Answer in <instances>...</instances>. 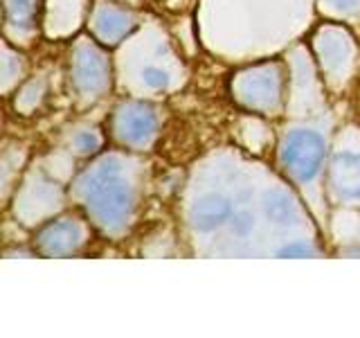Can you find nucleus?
Instances as JSON below:
<instances>
[{
  "instance_id": "obj_1",
  "label": "nucleus",
  "mask_w": 360,
  "mask_h": 338,
  "mask_svg": "<svg viewBox=\"0 0 360 338\" xmlns=\"http://www.w3.org/2000/svg\"><path fill=\"white\" fill-rule=\"evenodd\" d=\"M79 192L84 203L104 230H120L129 221L133 212V192L120 178V167L115 161H106L97 165L93 172L79 178Z\"/></svg>"
},
{
  "instance_id": "obj_2",
  "label": "nucleus",
  "mask_w": 360,
  "mask_h": 338,
  "mask_svg": "<svg viewBox=\"0 0 360 338\" xmlns=\"http://www.w3.org/2000/svg\"><path fill=\"white\" fill-rule=\"evenodd\" d=\"M279 161L297 180H311L324 161V140L313 131H295L281 142Z\"/></svg>"
},
{
  "instance_id": "obj_3",
  "label": "nucleus",
  "mask_w": 360,
  "mask_h": 338,
  "mask_svg": "<svg viewBox=\"0 0 360 338\" xmlns=\"http://www.w3.org/2000/svg\"><path fill=\"white\" fill-rule=\"evenodd\" d=\"M158 129V115L149 104L129 101L122 104L112 115V131L124 144L144 146Z\"/></svg>"
},
{
  "instance_id": "obj_4",
  "label": "nucleus",
  "mask_w": 360,
  "mask_h": 338,
  "mask_svg": "<svg viewBox=\"0 0 360 338\" xmlns=\"http://www.w3.org/2000/svg\"><path fill=\"white\" fill-rule=\"evenodd\" d=\"M72 82L77 86L79 93H101L106 90L110 77H108V63H106V56L101 54L95 48H79L75 52V59H72Z\"/></svg>"
},
{
  "instance_id": "obj_5",
  "label": "nucleus",
  "mask_w": 360,
  "mask_h": 338,
  "mask_svg": "<svg viewBox=\"0 0 360 338\" xmlns=\"http://www.w3.org/2000/svg\"><path fill=\"white\" fill-rule=\"evenodd\" d=\"M331 189L340 201H360V156H335L331 165Z\"/></svg>"
},
{
  "instance_id": "obj_6",
  "label": "nucleus",
  "mask_w": 360,
  "mask_h": 338,
  "mask_svg": "<svg viewBox=\"0 0 360 338\" xmlns=\"http://www.w3.org/2000/svg\"><path fill=\"white\" fill-rule=\"evenodd\" d=\"M79 244H82V228L70 219L56 221L39 234V251L45 255H70Z\"/></svg>"
},
{
  "instance_id": "obj_7",
  "label": "nucleus",
  "mask_w": 360,
  "mask_h": 338,
  "mask_svg": "<svg viewBox=\"0 0 360 338\" xmlns=\"http://www.w3.org/2000/svg\"><path fill=\"white\" fill-rule=\"evenodd\" d=\"M230 214H232V206L228 199H223L219 194H207L191 206L189 221L196 230L210 232L214 228H219L223 221H228Z\"/></svg>"
},
{
  "instance_id": "obj_8",
  "label": "nucleus",
  "mask_w": 360,
  "mask_h": 338,
  "mask_svg": "<svg viewBox=\"0 0 360 338\" xmlns=\"http://www.w3.org/2000/svg\"><path fill=\"white\" fill-rule=\"evenodd\" d=\"M133 27V20L127 11H122L117 7H108V9H99L97 16H95V30H97V37L108 43V45H115L120 43V39L124 34H129Z\"/></svg>"
},
{
  "instance_id": "obj_9",
  "label": "nucleus",
  "mask_w": 360,
  "mask_h": 338,
  "mask_svg": "<svg viewBox=\"0 0 360 338\" xmlns=\"http://www.w3.org/2000/svg\"><path fill=\"white\" fill-rule=\"evenodd\" d=\"M7 20L18 27H30L37 14V0H5Z\"/></svg>"
},
{
  "instance_id": "obj_10",
  "label": "nucleus",
  "mask_w": 360,
  "mask_h": 338,
  "mask_svg": "<svg viewBox=\"0 0 360 338\" xmlns=\"http://www.w3.org/2000/svg\"><path fill=\"white\" fill-rule=\"evenodd\" d=\"M266 208H268L270 219H275L277 223H288L290 219H295V206H292V201L284 192H273V194L268 196Z\"/></svg>"
},
{
  "instance_id": "obj_11",
  "label": "nucleus",
  "mask_w": 360,
  "mask_h": 338,
  "mask_svg": "<svg viewBox=\"0 0 360 338\" xmlns=\"http://www.w3.org/2000/svg\"><path fill=\"white\" fill-rule=\"evenodd\" d=\"M75 146H77V151H82V154H93L99 149V138L93 131H82V133H77Z\"/></svg>"
},
{
  "instance_id": "obj_12",
  "label": "nucleus",
  "mask_w": 360,
  "mask_h": 338,
  "mask_svg": "<svg viewBox=\"0 0 360 338\" xmlns=\"http://www.w3.org/2000/svg\"><path fill=\"white\" fill-rule=\"evenodd\" d=\"M142 77H144V82L149 84L151 88H165L169 84V77L165 70H160V68H144L142 70Z\"/></svg>"
},
{
  "instance_id": "obj_13",
  "label": "nucleus",
  "mask_w": 360,
  "mask_h": 338,
  "mask_svg": "<svg viewBox=\"0 0 360 338\" xmlns=\"http://www.w3.org/2000/svg\"><path fill=\"white\" fill-rule=\"evenodd\" d=\"M250 225H252V217L250 214H236V217L232 219V228L234 232H239V234H245L248 230H250Z\"/></svg>"
},
{
  "instance_id": "obj_14",
  "label": "nucleus",
  "mask_w": 360,
  "mask_h": 338,
  "mask_svg": "<svg viewBox=\"0 0 360 338\" xmlns=\"http://www.w3.org/2000/svg\"><path fill=\"white\" fill-rule=\"evenodd\" d=\"M279 255H288V257H307V255H311V248H307V246H288V248H284Z\"/></svg>"
},
{
  "instance_id": "obj_15",
  "label": "nucleus",
  "mask_w": 360,
  "mask_h": 338,
  "mask_svg": "<svg viewBox=\"0 0 360 338\" xmlns=\"http://www.w3.org/2000/svg\"><path fill=\"white\" fill-rule=\"evenodd\" d=\"M326 3H329V7H333V9L352 11L358 5V0H326Z\"/></svg>"
}]
</instances>
